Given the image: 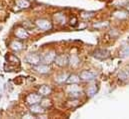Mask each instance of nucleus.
Segmentation results:
<instances>
[{"label":"nucleus","instance_id":"nucleus-1","mask_svg":"<svg viewBox=\"0 0 129 119\" xmlns=\"http://www.w3.org/2000/svg\"><path fill=\"white\" fill-rule=\"evenodd\" d=\"M36 26L42 31H48L52 28V23L47 19H37L35 21Z\"/></svg>","mask_w":129,"mask_h":119},{"label":"nucleus","instance_id":"nucleus-2","mask_svg":"<svg viewBox=\"0 0 129 119\" xmlns=\"http://www.w3.org/2000/svg\"><path fill=\"white\" fill-rule=\"evenodd\" d=\"M41 99H42V96L40 94H36V93H31L29 95L26 96L25 98V101L26 103L30 106V105H33V104H37L39 102H41Z\"/></svg>","mask_w":129,"mask_h":119},{"label":"nucleus","instance_id":"nucleus-3","mask_svg":"<svg viewBox=\"0 0 129 119\" xmlns=\"http://www.w3.org/2000/svg\"><path fill=\"white\" fill-rule=\"evenodd\" d=\"M79 77H80V80H83V81H92L96 78V74L91 72V71L85 70V71H82L80 73Z\"/></svg>","mask_w":129,"mask_h":119},{"label":"nucleus","instance_id":"nucleus-4","mask_svg":"<svg viewBox=\"0 0 129 119\" xmlns=\"http://www.w3.org/2000/svg\"><path fill=\"white\" fill-rule=\"evenodd\" d=\"M93 56L97 59H107L110 56V52L108 50H106V49H97V50L94 51Z\"/></svg>","mask_w":129,"mask_h":119},{"label":"nucleus","instance_id":"nucleus-5","mask_svg":"<svg viewBox=\"0 0 129 119\" xmlns=\"http://www.w3.org/2000/svg\"><path fill=\"white\" fill-rule=\"evenodd\" d=\"M42 58L38 55V54H35V53H30L26 56V61L29 63V64H32L33 66L34 65H37L41 62Z\"/></svg>","mask_w":129,"mask_h":119},{"label":"nucleus","instance_id":"nucleus-6","mask_svg":"<svg viewBox=\"0 0 129 119\" xmlns=\"http://www.w3.org/2000/svg\"><path fill=\"white\" fill-rule=\"evenodd\" d=\"M34 69L40 74H46V73H49L50 71L48 64H45V63H39L37 65H34Z\"/></svg>","mask_w":129,"mask_h":119},{"label":"nucleus","instance_id":"nucleus-7","mask_svg":"<svg viewBox=\"0 0 129 119\" xmlns=\"http://www.w3.org/2000/svg\"><path fill=\"white\" fill-rule=\"evenodd\" d=\"M15 36L20 39V40H24V39H27L28 36H29V33L27 32V30L25 28H22V27H18L17 29L15 30Z\"/></svg>","mask_w":129,"mask_h":119},{"label":"nucleus","instance_id":"nucleus-8","mask_svg":"<svg viewBox=\"0 0 129 119\" xmlns=\"http://www.w3.org/2000/svg\"><path fill=\"white\" fill-rule=\"evenodd\" d=\"M56 55H57V54H56L54 51H49V52L45 53V55H44L43 58H42V61H43V63H45V64H50V63L54 62V59H55Z\"/></svg>","mask_w":129,"mask_h":119},{"label":"nucleus","instance_id":"nucleus-9","mask_svg":"<svg viewBox=\"0 0 129 119\" xmlns=\"http://www.w3.org/2000/svg\"><path fill=\"white\" fill-rule=\"evenodd\" d=\"M54 62L58 65V66H66L69 62L68 60V57L64 55V54H60V55H56L55 59H54Z\"/></svg>","mask_w":129,"mask_h":119},{"label":"nucleus","instance_id":"nucleus-10","mask_svg":"<svg viewBox=\"0 0 129 119\" xmlns=\"http://www.w3.org/2000/svg\"><path fill=\"white\" fill-rule=\"evenodd\" d=\"M30 112L33 114H42L45 112V108L39 103L33 104V105H30Z\"/></svg>","mask_w":129,"mask_h":119},{"label":"nucleus","instance_id":"nucleus-11","mask_svg":"<svg viewBox=\"0 0 129 119\" xmlns=\"http://www.w3.org/2000/svg\"><path fill=\"white\" fill-rule=\"evenodd\" d=\"M51 87L48 86V85H42L39 87L38 89V94H40L41 96H48L50 93H51Z\"/></svg>","mask_w":129,"mask_h":119},{"label":"nucleus","instance_id":"nucleus-12","mask_svg":"<svg viewBox=\"0 0 129 119\" xmlns=\"http://www.w3.org/2000/svg\"><path fill=\"white\" fill-rule=\"evenodd\" d=\"M79 81H80V77L77 76V75H75V74L69 75V76L67 77V79H66V83H67V84H72V85L79 83Z\"/></svg>","mask_w":129,"mask_h":119},{"label":"nucleus","instance_id":"nucleus-13","mask_svg":"<svg viewBox=\"0 0 129 119\" xmlns=\"http://www.w3.org/2000/svg\"><path fill=\"white\" fill-rule=\"evenodd\" d=\"M7 58H8V64L9 65H13V67H15L16 65H19V59L14 54H9L7 56Z\"/></svg>","mask_w":129,"mask_h":119},{"label":"nucleus","instance_id":"nucleus-14","mask_svg":"<svg viewBox=\"0 0 129 119\" xmlns=\"http://www.w3.org/2000/svg\"><path fill=\"white\" fill-rule=\"evenodd\" d=\"M118 78L119 80L123 81V82H128L129 81V71L128 70H123L118 74Z\"/></svg>","mask_w":129,"mask_h":119},{"label":"nucleus","instance_id":"nucleus-15","mask_svg":"<svg viewBox=\"0 0 129 119\" xmlns=\"http://www.w3.org/2000/svg\"><path fill=\"white\" fill-rule=\"evenodd\" d=\"M97 91H98L97 85H91V86H89V87L87 88L86 93H87V95H88L89 97H92V96H94V95L96 94Z\"/></svg>","mask_w":129,"mask_h":119},{"label":"nucleus","instance_id":"nucleus-16","mask_svg":"<svg viewBox=\"0 0 129 119\" xmlns=\"http://www.w3.org/2000/svg\"><path fill=\"white\" fill-rule=\"evenodd\" d=\"M16 4H17V6H18L19 8H21V9L28 8V7L30 6V3H29L28 0H17Z\"/></svg>","mask_w":129,"mask_h":119},{"label":"nucleus","instance_id":"nucleus-17","mask_svg":"<svg viewBox=\"0 0 129 119\" xmlns=\"http://www.w3.org/2000/svg\"><path fill=\"white\" fill-rule=\"evenodd\" d=\"M10 47H11L13 50H15V51H19V50L22 49L23 46H22V43H21V42H19V41H13V42H11Z\"/></svg>","mask_w":129,"mask_h":119},{"label":"nucleus","instance_id":"nucleus-18","mask_svg":"<svg viewBox=\"0 0 129 119\" xmlns=\"http://www.w3.org/2000/svg\"><path fill=\"white\" fill-rule=\"evenodd\" d=\"M54 18H55V20H56L58 23H60V24H64L65 21H66V17H65L64 14H62V13H57V14H55V15H54Z\"/></svg>","mask_w":129,"mask_h":119},{"label":"nucleus","instance_id":"nucleus-19","mask_svg":"<svg viewBox=\"0 0 129 119\" xmlns=\"http://www.w3.org/2000/svg\"><path fill=\"white\" fill-rule=\"evenodd\" d=\"M69 94H70V96H71L72 98H78V97L81 95V92L77 89L75 86H73V89L69 92Z\"/></svg>","mask_w":129,"mask_h":119},{"label":"nucleus","instance_id":"nucleus-20","mask_svg":"<svg viewBox=\"0 0 129 119\" xmlns=\"http://www.w3.org/2000/svg\"><path fill=\"white\" fill-rule=\"evenodd\" d=\"M67 77H68V76H67L66 74H61V75H59V76L56 78V81H57V82H59V83H62V82L66 81Z\"/></svg>","mask_w":129,"mask_h":119},{"label":"nucleus","instance_id":"nucleus-21","mask_svg":"<svg viewBox=\"0 0 129 119\" xmlns=\"http://www.w3.org/2000/svg\"><path fill=\"white\" fill-rule=\"evenodd\" d=\"M94 15V12H82V14H81V17L82 18H90V17H92Z\"/></svg>","mask_w":129,"mask_h":119},{"label":"nucleus","instance_id":"nucleus-22","mask_svg":"<svg viewBox=\"0 0 129 119\" xmlns=\"http://www.w3.org/2000/svg\"><path fill=\"white\" fill-rule=\"evenodd\" d=\"M121 56H123V57L129 56V46L125 47V48H123V49L121 50Z\"/></svg>","mask_w":129,"mask_h":119},{"label":"nucleus","instance_id":"nucleus-23","mask_svg":"<svg viewBox=\"0 0 129 119\" xmlns=\"http://www.w3.org/2000/svg\"><path fill=\"white\" fill-rule=\"evenodd\" d=\"M123 13H124V12H122V11H121V12H120V11H119V12H116V13H115V16L118 17V18H125L127 15H122Z\"/></svg>","mask_w":129,"mask_h":119},{"label":"nucleus","instance_id":"nucleus-24","mask_svg":"<svg viewBox=\"0 0 129 119\" xmlns=\"http://www.w3.org/2000/svg\"><path fill=\"white\" fill-rule=\"evenodd\" d=\"M127 10H128V12H129V6H127Z\"/></svg>","mask_w":129,"mask_h":119}]
</instances>
